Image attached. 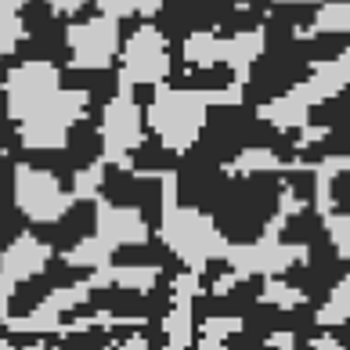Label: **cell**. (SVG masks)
Here are the masks:
<instances>
[{
	"label": "cell",
	"instance_id": "1",
	"mask_svg": "<svg viewBox=\"0 0 350 350\" xmlns=\"http://www.w3.org/2000/svg\"><path fill=\"white\" fill-rule=\"evenodd\" d=\"M210 105H213V90H185L159 83L148 105V126L152 134H159V141L170 152H188L202 134Z\"/></svg>",
	"mask_w": 350,
	"mask_h": 350
},
{
	"label": "cell",
	"instance_id": "2",
	"mask_svg": "<svg viewBox=\"0 0 350 350\" xmlns=\"http://www.w3.org/2000/svg\"><path fill=\"white\" fill-rule=\"evenodd\" d=\"M163 239L191 271H202L210 260H224L231 250V242L220 235L210 217L199 210H188V206H177V202H166Z\"/></svg>",
	"mask_w": 350,
	"mask_h": 350
},
{
	"label": "cell",
	"instance_id": "3",
	"mask_svg": "<svg viewBox=\"0 0 350 350\" xmlns=\"http://www.w3.org/2000/svg\"><path fill=\"white\" fill-rule=\"evenodd\" d=\"M170 72V44L166 36L155 29L152 22H141L137 29L126 36L123 44V69H120V83L126 87H159Z\"/></svg>",
	"mask_w": 350,
	"mask_h": 350
},
{
	"label": "cell",
	"instance_id": "4",
	"mask_svg": "<svg viewBox=\"0 0 350 350\" xmlns=\"http://www.w3.org/2000/svg\"><path fill=\"white\" fill-rule=\"evenodd\" d=\"M66 47H69L76 69H90V72L109 69L112 58L120 55V18L98 11L94 18L69 22L66 25Z\"/></svg>",
	"mask_w": 350,
	"mask_h": 350
},
{
	"label": "cell",
	"instance_id": "5",
	"mask_svg": "<svg viewBox=\"0 0 350 350\" xmlns=\"http://www.w3.org/2000/svg\"><path fill=\"white\" fill-rule=\"evenodd\" d=\"M15 202L18 210L36 220V224H55L69 213L72 196L62 191V185L47 170H33V166H18L15 170Z\"/></svg>",
	"mask_w": 350,
	"mask_h": 350
},
{
	"label": "cell",
	"instance_id": "6",
	"mask_svg": "<svg viewBox=\"0 0 350 350\" xmlns=\"http://www.w3.org/2000/svg\"><path fill=\"white\" fill-rule=\"evenodd\" d=\"M141 137L145 134H141V109L134 101V87L120 83V94L105 105V159L126 166Z\"/></svg>",
	"mask_w": 350,
	"mask_h": 350
},
{
	"label": "cell",
	"instance_id": "7",
	"mask_svg": "<svg viewBox=\"0 0 350 350\" xmlns=\"http://www.w3.org/2000/svg\"><path fill=\"white\" fill-rule=\"evenodd\" d=\"M98 235L105 239L112 250L116 245H134L148 235L145 220H141L137 210H126V206H101L98 210Z\"/></svg>",
	"mask_w": 350,
	"mask_h": 350
},
{
	"label": "cell",
	"instance_id": "8",
	"mask_svg": "<svg viewBox=\"0 0 350 350\" xmlns=\"http://www.w3.org/2000/svg\"><path fill=\"white\" fill-rule=\"evenodd\" d=\"M47 256H51V250L44 242H36L33 235H22L8 245L4 256H0V275H8L11 282H25V278H33L36 271H44Z\"/></svg>",
	"mask_w": 350,
	"mask_h": 350
},
{
	"label": "cell",
	"instance_id": "9",
	"mask_svg": "<svg viewBox=\"0 0 350 350\" xmlns=\"http://www.w3.org/2000/svg\"><path fill=\"white\" fill-rule=\"evenodd\" d=\"M300 36H350V0H321Z\"/></svg>",
	"mask_w": 350,
	"mask_h": 350
},
{
	"label": "cell",
	"instance_id": "10",
	"mask_svg": "<svg viewBox=\"0 0 350 350\" xmlns=\"http://www.w3.org/2000/svg\"><path fill=\"white\" fill-rule=\"evenodd\" d=\"M94 8L101 15H112V18H152L163 11V0H94Z\"/></svg>",
	"mask_w": 350,
	"mask_h": 350
},
{
	"label": "cell",
	"instance_id": "11",
	"mask_svg": "<svg viewBox=\"0 0 350 350\" xmlns=\"http://www.w3.org/2000/svg\"><path fill=\"white\" fill-rule=\"evenodd\" d=\"M318 321L321 325H343V321H350V275L332 289L325 307L318 310Z\"/></svg>",
	"mask_w": 350,
	"mask_h": 350
},
{
	"label": "cell",
	"instance_id": "12",
	"mask_svg": "<svg viewBox=\"0 0 350 350\" xmlns=\"http://www.w3.org/2000/svg\"><path fill=\"white\" fill-rule=\"evenodd\" d=\"M264 300L267 304H282V307H296V304H304V293L293 289V285H285L282 278H271L267 289H264Z\"/></svg>",
	"mask_w": 350,
	"mask_h": 350
},
{
	"label": "cell",
	"instance_id": "13",
	"mask_svg": "<svg viewBox=\"0 0 350 350\" xmlns=\"http://www.w3.org/2000/svg\"><path fill=\"white\" fill-rule=\"evenodd\" d=\"M325 228H329V239L336 245V253L350 260V217H329Z\"/></svg>",
	"mask_w": 350,
	"mask_h": 350
},
{
	"label": "cell",
	"instance_id": "14",
	"mask_svg": "<svg viewBox=\"0 0 350 350\" xmlns=\"http://www.w3.org/2000/svg\"><path fill=\"white\" fill-rule=\"evenodd\" d=\"M275 4H285V8H304V4H321V0H275Z\"/></svg>",
	"mask_w": 350,
	"mask_h": 350
}]
</instances>
